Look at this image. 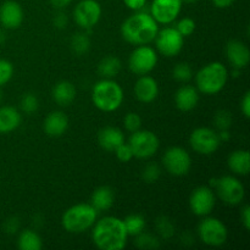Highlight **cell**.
Listing matches in <instances>:
<instances>
[{"instance_id": "obj_29", "label": "cell", "mask_w": 250, "mask_h": 250, "mask_svg": "<svg viewBox=\"0 0 250 250\" xmlns=\"http://www.w3.org/2000/svg\"><path fill=\"white\" fill-rule=\"evenodd\" d=\"M70 45L76 55H84V54H87L90 49V38L87 36L85 32L76 33L73 34L72 38H71Z\"/></svg>"}, {"instance_id": "obj_38", "label": "cell", "mask_w": 250, "mask_h": 250, "mask_svg": "<svg viewBox=\"0 0 250 250\" xmlns=\"http://www.w3.org/2000/svg\"><path fill=\"white\" fill-rule=\"evenodd\" d=\"M125 128L128 132L133 133V132L138 131L142 127V117L136 112H128L124 119Z\"/></svg>"}, {"instance_id": "obj_35", "label": "cell", "mask_w": 250, "mask_h": 250, "mask_svg": "<svg viewBox=\"0 0 250 250\" xmlns=\"http://www.w3.org/2000/svg\"><path fill=\"white\" fill-rule=\"evenodd\" d=\"M232 115L231 112L227 110H220L216 112L214 119V124L219 131H225V129H229L232 126Z\"/></svg>"}, {"instance_id": "obj_17", "label": "cell", "mask_w": 250, "mask_h": 250, "mask_svg": "<svg viewBox=\"0 0 250 250\" xmlns=\"http://www.w3.org/2000/svg\"><path fill=\"white\" fill-rule=\"evenodd\" d=\"M23 22V10L14 0H7L0 6V23L6 29H16Z\"/></svg>"}, {"instance_id": "obj_7", "label": "cell", "mask_w": 250, "mask_h": 250, "mask_svg": "<svg viewBox=\"0 0 250 250\" xmlns=\"http://www.w3.org/2000/svg\"><path fill=\"white\" fill-rule=\"evenodd\" d=\"M198 236L207 246L221 247L227 242L229 231L221 220L216 217H205L198 225Z\"/></svg>"}, {"instance_id": "obj_20", "label": "cell", "mask_w": 250, "mask_h": 250, "mask_svg": "<svg viewBox=\"0 0 250 250\" xmlns=\"http://www.w3.org/2000/svg\"><path fill=\"white\" fill-rule=\"evenodd\" d=\"M199 103V90L193 85H182L175 94V104L183 112L192 111Z\"/></svg>"}, {"instance_id": "obj_18", "label": "cell", "mask_w": 250, "mask_h": 250, "mask_svg": "<svg viewBox=\"0 0 250 250\" xmlns=\"http://www.w3.org/2000/svg\"><path fill=\"white\" fill-rule=\"evenodd\" d=\"M134 95L143 104H150L158 98L159 84L151 76H139L134 84Z\"/></svg>"}, {"instance_id": "obj_28", "label": "cell", "mask_w": 250, "mask_h": 250, "mask_svg": "<svg viewBox=\"0 0 250 250\" xmlns=\"http://www.w3.org/2000/svg\"><path fill=\"white\" fill-rule=\"evenodd\" d=\"M125 227L128 236H138L146 229V219L141 214H131L124 220Z\"/></svg>"}, {"instance_id": "obj_9", "label": "cell", "mask_w": 250, "mask_h": 250, "mask_svg": "<svg viewBox=\"0 0 250 250\" xmlns=\"http://www.w3.org/2000/svg\"><path fill=\"white\" fill-rule=\"evenodd\" d=\"M158 63V54L148 44L138 45L128 58V67L131 72L137 76L148 75L156 67Z\"/></svg>"}, {"instance_id": "obj_46", "label": "cell", "mask_w": 250, "mask_h": 250, "mask_svg": "<svg viewBox=\"0 0 250 250\" xmlns=\"http://www.w3.org/2000/svg\"><path fill=\"white\" fill-rule=\"evenodd\" d=\"M71 2H72V0H50V4L58 10L65 9L66 6H68V5L71 4Z\"/></svg>"}, {"instance_id": "obj_1", "label": "cell", "mask_w": 250, "mask_h": 250, "mask_svg": "<svg viewBox=\"0 0 250 250\" xmlns=\"http://www.w3.org/2000/svg\"><path fill=\"white\" fill-rule=\"evenodd\" d=\"M128 233L124 220L116 216H105L93 225L92 239L102 250H121L126 247Z\"/></svg>"}, {"instance_id": "obj_26", "label": "cell", "mask_w": 250, "mask_h": 250, "mask_svg": "<svg viewBox=\"0 0 250 250\" xmlns=\"http://www.w3.org/2000/svg\"><path fill=\"white\" fill-rule=\"evenodd\" d=\"M122 68L121 60L114 55L105 56L104 59L100 60L98 63V73L102 76L103 78H115L120 73Z\"/></svg>"}, {"instance_id": "obj_15", "label": "cell", "mask_w": 250, "mask_h": 250, "mask_svg": "<svg viewBox=\"0 0 250 250\" xmlns=\"http://www.w3.org/2000/svg\"><path fill=\"white\" fill-rule=\"evenodd\" d=\"M182 4V0H153L150 15L158 23L168 24L180 16Z\"/></svg>"}, {"instance_id": "obj_50", "label": "cell", "mask_w": 250, "mask_h": 250, "mask_svg": "<svg viewBox=\"0 0 250 250\" xmlns=\"http://www.w3.org/2000/svg\"><path fill=\"white\" fill-rule=\"evenodd\" d=\"M1 98H2V94H1V92H0V100H1Z\"/></svg>"}, {"instance_id": "obj_44", "label": "cell", "mask_w": 250, "mask_h": 250, "mask_svg": "<svg viewBox=\"0 0 250 250\" xmlns=\"http://www.w3.org/2000/svg\"><path fill=\"white\" fill-rule=\"evenodd\" d=\"M20 229V221L16 217H12V219L7 220L6 224H5V229H6L7 233H15V232L19 231Z\"/></svg>"}, {"instance_id": "obj_34", "label": "cell", "mask_w": 250, "mask_h": 250, "mask_svg": "<svg viewBox=\"0 0 250 250\" xmlns=\"http://www.w3.org/2000/svg\"><path fill=\"white\" fill-rule=\"evenodd\" d=\"M21 110L27 115H32L33 112H36L39 107V100L37 98V95H34L33 93H27L22 97L21 99Z\"/></svg>"}, {"instance_id": "obj_11", "label": "cell", "mask_w": 250, "mask_h": 250, "mask_svg": "<svg viewBox=\"0 0 250 250\" xmlns=\"http://www.w3.org/2000/svg\"><path fill=\"white\" fill-rule=\"evenodd\" d=\"M154 41L159 53L166 58H173L178 55L185 45V37L172 27L159 29Z\"/></svg>"}, {"instance_id": "obj_48", "label": "cell", "mask_w": 250, "mask_h": 250, "mask_svg": "<svg viewBox=\"0 0 250 250\" xmlns=\"http://www.w3.org/2000/svg\"><path fill=\"white\" fill-rule=\"evenodd\" d=\"M5 39H6V37H5V33H4V32L0 31V44L4 43Z\"/></svg>"}, {"instance_id": "obj_23", "label": "cell", "mask_w": 250, "mask_h": 250, "mask_svg": "<svg viewBox=\"0 0 250 250\" xmlns=\"http://www.w3.org/2000/svg\"><path fill=\"white\" fill-rule=\"evenodd\" d=\"M22 116L19 110L14 106L0 107V134H6L14 132L20 127Z\"/></svg>"}, {"instance_id": "obj_40", "label": "cell", "mask_w": 250, "mask_h": 250, "mask_svg": "<svg viewBox=\"0 0 250 250\" xmlns=\"http://www.w3.org/2000/svg\"><path fill=\"white\" fill-rule=\"evenodd\" d=\"M53 23L55 26V28L58 29H63L67 27L68 23V19H67V15L63 14V12H59V14L55 15L53 20Z\"/></svg>"}, {"instance_id": "obj_16", "label": "cell", "mask_w": 250, "mask_h": 250, "mask_svg": "<svg viewBox=\"0 0 250 250\" xmlns=\"http://www.w3.org/2000/svg\"><path fill=\"white\" fill-rule=\"evenodd\" d=\"M226 58L233 68L247 67L250 61V50L248 45L238 39L229 41L226 45Z\"/></svg>"}, {"instance_id": "obj_36", "label": "cell", "mask_w": 250, "mask_h": 250, "mask_svg": "<svg viewBox=\"0 0 250 250\" xmlns=\"http://www.w3.org/2000/svg\"><path fill=\"white\" fill-rule=\"evenodd\" d=\"M14 76V65L9 60L0 59V87L6 84Z\"/></svg>"}, {"instance_id": "obj_8", "label": "cell", "mask_w": 250, "mask_h": 250, "mask_svg": "<svg viewBox=\"0 0 250 250\" xmlns=\"http://www.w3.org/2000/svg\"><path fill=\"white\" fill-rule=\"evenodd\" d=\"M128 144L133 151L134 158L149 159L155 155L159 150L160 142L154 132L148 129H138L131 134Z\"/></svg>"}, {"instance_id": "obj_2", "label": "cell", "mask_w": 250, "mask_h": 250, "mask_svg": "<svg viewBox=\"0 0 250 250\" xmlns=\"http://www.w3.org/2000/svg\"><path fill=\"white\" fill-rule=\"evenodd\" d=\"M158 31V22L150 14L143 11H137L121 26L122 38L133 45H146L151 43L155 39Z\"/></svg>"}, {"instance_id": "obj_47", "label": "cell", "mask_w": 250, "mask_h": 250, "mask_svg": "<svg viewBox=\"0 0 250 250\" xmlns=\"http://www.w3.org/2000/svg\"><path fill=\"white\" fill-rule=\"evenodd\" d=\"M229 137H231V134H229V129H225V131H220L219 138H220V141H221V142L229 141Z\"/></svg>"}, {"instance_id": "obj_14", "label": "cell", "mask_w": 250, "mask_h": 250, "mask_svg": "<svg viewBox=\"0 0 250 250\" xmlns=\"http://www.w3.org/2000/svg\"><path fill=\"white\" fill-rule=\"evenodd\" d=\"M216 204V195L212 188L200 186L195 188L189 197V208L197 216L204 217L211 214Z\"/></svg>"}, {"instance_id": "obj_25", "label": "cell", "mask_w": 250, "mask_h": 250, "mask_svg": "<svg viewBox=\"0 0 250 250\" xmlns=\"http://www.w3.org/2000/svg\"><path fill=\"white\" fill-rule=\"evenodd\" d=\"M115 203L114 189L107 186H102L93 192L90 197V204L95 208L98 212L106 211L111 209Z\"/></svg>"}, {"instance_id": "obj_13", "label": "cell", "mask_w": 250, "mask_h": 250, "mask_svg": "<svg viewBox=\"0 0 250 250\" xmlns=\"http://www.w3.org/2000/svg\"><path fill=\"white\" fill-rule=\"evenodd\" d=\"M103 10L97 0H81L73 9L75 22L84 31L94 28L100 21Z\"/></svg>"}, {"instance_id": "obj_39", "label": "cell", "mask_w": 250, "mask_h": 250, "mask_svg": "<svg viewBox=\"0 0 250 250\" xmlns=\"http://www.w3.org/2000/svg\"><path fill=\"white\" fill-rule=\"evenodd\" d=\"M114 153L116 154V158L119 159L121 163H129V161L134 158L133 151H132L129 144L125 143V142L121 144V146H117L116 150H115Z\"/></svg>"}, {"instance_id": "obj_31", "label": "cell", "mask_w": 250, "mask_h": 250, "mask_svg": "<svg viewBox=\"0 0 250 250\" xmlns=\"http://www.w3.org/2000/svg\"><path fill=\"white\" fill-rule=\"evenodd\" d=\"M134 244L138 249L142 250H154L158 249L160 247V241L159 238H156L155 236L150 233H146V232H142L138 236H136L134 239Z\"/></svg>"}, {"instance_id": "obj_32", "label": "cell", "mask_w": 250, "mask_h": 250, "mask_svg": "<svg viewBox=\"0 0 250 250\" xmlns=\"http://www.w3.org/2000/svg\"><path fill=\"white\" fill-rule=\"evenodd\" d=\"M172 76L177 82L187 83L192 80L193 77V70L187 62H180L173 67Z\"/></svg>"}, {"instance_id": "obj_27", "label": "cell", "mask_w": 250, "mask_h": 250, "mask_svg": "<svg viewBox=\"0 0 250 250\" xmlns=\"http://www.w3.org/2000/svg\"><path fill=\"white\" fill-rule=\"evenodd\" d=\"M17 246L21 250H41L43 248V241L36 231L24 229L20 233Z\"/></svg>"}, {"instance_id": "obj_37", "label": "cell", "mask_w": 250, "mask_h": 250, "mask_svg": "<svg viewBox=\"0 0 250 250\" xmlns=\"http://www.w3.org/2000/svg\"><path fill=\"white\" fill-rule=\"evenodd\" d=\"M176 29L182 34L183 37H189L194 33L195 31V22L194 20L190 19V17H183L180 21L177 22V26Z\"/></svg>"}, {"instance_id": "obj_49", "label": "cell", "mask_w": 250, "mask_h": 250, "mask_svg": "<svg viewBox=\"0 0 250 250\" xmlns=\"http://www.w3.org/2000/svg\"><path fill=\"white\" fill-rule=\"evenodd\" d=\"M198 0H182V2H186V4H194Z\"/></svg>"}, {"instance_id": "obj_22", "label": "cell", "mask_w": 250, "mask_h": 250, "mask_svg": "<svg viewBox=\"0 0 250 250\" xmlns=\"http://www.w3.org/2000/svg\"><path fill=\"white\" fill-rule=\"evenodd\" d=\"M77 95V90L73 83L70 81H60L56 83L51 92L54 102L60 106H68L73 103Z\"/></svg>"}, {"instance_id": "obj_4", "label": "cell", "mask_w": 250, "mask_h": 250, "mask_svg": "<svg viewBox=\"0 0 250 250\" xmlns=\"http://www.w3.org/2000/svg\"><path fill=\"white\" fill-rule=\"evenodd\" d=\"M124 90L114 80L103 78L92 90V102L97 109L104 112L116 111L124 103Z\"/></svg>"}, {"instance_id": "obj_6", "label": "cell", "mask_w": 250, "mask_h": 250, "mask_svg": "<svg viewBox=\"0 0 250 250\" xmlns=\"http://www.w3.org/2000/svg\"><path fill=\"white\" fill-rule=\"evenodd\" d=\"M210 186L215 188L217 197L229 207H236L241 204L246 195L243 183L234 176H222L220 178H212L210 180Z\"/></svg>"}, {"instance_id": "obj_42", "label": "cell", "mask_w": 250, "mask_h": 250, "mask_svg": "<svg viewBox=\"0 0 250 250\" xmlns=\"http://www.w3.org/2000/svg\"><path fill=\"white\" fill-rule=\"evenodd\" d=\"M124 4L133 11H141L146 4V0H124Z\"/></svg>"}, {"instance_id": "obj_19", "label": "cell", "mask_w": 250, "mask_h": 250, "mask_svg": "<svg viewBox=\"0 0 250 250\" xmlns=\"http://www.w3.org/2000/svg\"><path fill=\"white\" fill-rule=\"evenodd\" d=\"M68 128V117L62 111H51L45 117L43 129L46 136L58 138L61 137Z\"/></svg>"}, {"instance_id": "obj_41", "label": "cell", "mask_w": 250, "mask_h": 250, "mask_svg": "<svg viewBox=\"0 0 250 250\" xmlns=\"http://www.w3.org/2000/svg\"><path fill=\"white\" fill-rule=\"evenodd\" d=\"M241 111L247 119L250 117V92H246L241 100Z\"/></svg>"}, {"instance_id": "obj_43", "label": "cell", "mask_w": 250, "mask_h": 250, "mask_svg": "<svg viewBox=\"0 0 250 250\" xmlns=\"http://www.w3.org/2000/svg\"><path fill=\"white\" fill-rule=\"evenodd\" d=\"M241 221L247 231L250 229V208L249 205H244L241 211Z\"/></svg>"}, {"instance_id": "obj_33", "label": "cell", "mask_w": 250, "mask_h": 250, "mask_svg": "<svg viewBox=\"0 0 250 250\" xmlns=\"http://www.w3.org/2000/svg\"><path fill=\"white\" fill-rule=\"evenodd\" d=\"M142 180L146 183H155L156 181L160 178L161 176V168L158 164L155 163H149L148 165L144 166V168L142 170Z\"/></svg>"}, {"instance_id": "obj_21", "label": "cell", "mask_w": 250, "mask_h": 250, "mask_svg": "<svg viewBox=\"0 0 250 250\" xmlns=\"http://www.w3.org/2000/svg\"><path fill=\"white\" fill-rule=\"evenodd\" d=\"M98 142L104 150L115 151L117 146H120L125 142V136L121 129L117 127L107 126L99 131Z\"/></svg>"}, {"instance_id": "obj_24", "label": "cell", "mask_w": 250, "mask_h": 250, "mask_svg": "<svg viewBox=\"0 0 250 250\" xmlns=\"http://www.w3.org/2000/svg\"><path fill=\"white\" fill-rule=\"evenodd\" d=\"M227 165L229 168L238 176H247L250 170V155L248 150L238 149L229 154L227 159Z\"/></svg>"}, {"instance_id": "obj_10", "label": "cell", "mask_w": 250, "mask_h": 250, "mask_svg": "<svg viewBox=\"0 0 250 250\" xmlns=\"http://www.w3.org/2000/svg\"><path fill=\"white\" fill-rule=\"evenodd\" d=\"M163 165L170 175L181 177L186 176L192 167V158L186 149L171 146L164 153Z\"/></svg>"}, {"instance_id": "obj_5", "label": "cell", "mask_w": 250, "mask_h": 250, "mask_svg": "<svg viewBox=\"0 0 250 250\" xmlns=\"http://www.w3.org/2000/svg\"><path fill=\"white\" fill-rule=\"evenodd\" d=\"M98 219V211L92 204L80 203L68 208L61 217V225L68 233H82L92 229Z\"/></svg>"}, {"instance_id": "obj_30", "label": "cell", "mask_w": 250, "mask_h": 250, "mask_svg": "<svg viewBox=\"0 0 250 250\" xmlns=\"http://www.w3.org/2000/svg\"><path fill=\"white\" fill-rule=\"evenodd\" d=\"M155 229L160 238L168 241L175 234V226L167 216H159L155 222Z\"/></svg>"}, {"instance_id": "obj_12", "label": "cell", "mask_w": 250, "mask_h": 250, "mask_svg": "<svg viewBox=\"0 0 250 250\" xmlns=\"http://www.w3.org/2000/svg\"><path fill=\"white\" fill-rule=\"evenodd\" d=\"M189 144L195 153L200 155H211L220 148L221 141L219 133L209 127L195 128L189 136Z\"/></svg>"}, {"instance_id": "obj_3", "label": "cell", "mask_w": 250, "mask_h": 250, "mask_svg": "<svg viewBox=\"0 0 250 250\" xmlns=\"http://www.w3.org/2000/svg\"><path fill=\"white\" fill-rule=\"evenodd\" d=\"M229 80V71L224 63L214 61L203 66L195 75V84L199 93L216 95L221 92Z\"/></svg>"}, {"instance_id": "obj_45", "label": "cell", "mask_w": 250, "mask_h": 250, "mask_svg": "<svg viewBox=\"0 0 250 250\" xmlns=\"http://www.w3.org/2000/svg\"><path fill=\"white\" fill-rule=\"evenodd\" d=\"M211 1L214 6H216L217 9H227V7L232 6L236 0H211Z\"/></svg>"}]
</instances>
